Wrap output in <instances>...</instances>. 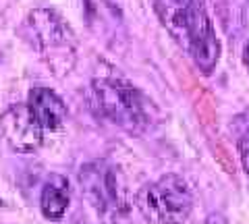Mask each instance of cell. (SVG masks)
I'll return each mask as SVG.
<instances>
[{
  "label": "cell",
  "mask_w": 249,
  "mask_h": 224,
  "mask_svg": "<svg viewBox=\"0 0 249 224\" xmlns=\"http://www.w3.org/2000/svg\"><path fill=\"white\" fill-rule=\"evenodd\" d=\"M89 108L98 119L127 131L143 135L156 121V108L133 83L114 77H100L89 86Z\"/></svg>",
  "instance_id": "cell-1"
},
{
  "label": "cell",
  "mask_w": 249,
  "mask_h": 224,
  "mask_svg": "<svg viewBox=\"0 0 249 224\" xmlns=\"http://www.w3.org/2000/svg\"><path fill=\"white\" fill-rule=\"evenodd\" d=\"M21 35L52 75L65 77L77 60V37L54 9H34L21 25Z\"/></svg>",
  "instance_id": "cell-2"
},
{
  "label": "cell",
  "mask_w": 249,
  "mask_h": 224,
  "mask_svg": "<svg viewBox=\"0 0 249 224\" xmlns=\"http://www.w3.org/2000/svg\"><path fill=\"white\" fill-rule=\"evenodd\" d=\"M83 197L102 224H131V199L119 166L108 160L85 162L79 171Z\"/></svg>",
  "instance_id": "cell-3"
},
{
  "label": "cell",
  "mask_w": 249,
  "mask_h": 224,
  "mask_svg": "<svg viewBox=\"0 0 249 224\" xmlns=\"http://www.w3.org/2000/svg\"><path fill=\"white\" fill-rule=\"evenodd\" d=\"M135 206L152 224H181L193 210V193L178 174H164L137 193Z\"/></svg>",
  "instance_id": "cell-4"
},
{
  "label": "cell",
  "mask_w": 249,
  "mask_h": 224,
  "mask_svg": "<svg viewBox=\"0 0 249 224\" xmlns=\"http://www.w3.org/2000/svg\"><path fill=\"white\" fill-rule=\"evenodd\" d=\"M42 125L31 114L27 102L13 104L0 117V135L4 143L17 154H34L44 143Z\"/></svg>",
  "instance_id": "cell-5"
},
{
  "label": "cell",
  "mask_w": 249,
  "mask_h": 224,
  "mask_svg": "<svg viewBox=\"0 0 249 224\" xmlns=\"http://www.w3.org/2000/svg\"><path fill=\"white\" fill-rule=\"evenodd\" d=\"M150 2L156 17L162 23V27L185 50L193 29V23H196L199 11L204 6L197 0H150Z\"/></svg>",
  "instance_id": "cell-6"
},
{
  "label": "cell",
  "mask_w": 249,
  "mask_h": 224,
  "mask_svg": "<svg viewBox=\"0 0 249 224\" xmlns=\"http://www.w3.org/2000/svg\"><path fill=\"white\" fill-rule=\"evenodd\" d=\"M185 52L191 56L193 65L204 75H210L218 65V58H220V42L216 37L214 25L210 21L206 9H201L196 23H193L189 42H187Z\"/></svg>",
  "instance_id": "cell-7"
},
{
  "label": "cell",
  "mask_w": 249,
  "mask_h": 224,
  "mask_svg": "<svg viewBox=\"0 0 249 224\" xmlns=\"http://www.w3.org/2000/svg\"><path fill=\"white\" fill-rule=\"evenodd\" d=\"M27 106L46 133H56V131H60L67 125V117H69L67 104L50 87L40 86L31 89L27 96Z\"/></svg>",
  "instance_id": "cell-8"
},
{
  "label": "cell",
  "mask_w": 249,
  "mask_h": 224,
  "mask_svg": "<svg viewBox=\"0 0 249 224\" xmlns=\"http://www.w3.org/2000/svg\"><path fill=\"white\" fill-rule=\"evenodd\" d=\"M71 206V185L62 174H50L40 193V212L46 220H62Z\"/></svg>",
  "instance_id": "cell-9"
},
{
  "label": "cell",
  "mask_w": 249,
  "mask_h": 224,
  "mask_svg": "<svg viewBox=\"0 0 249 224\" xmlns=\"http://www.w3.org/2000/svg\"><path fill=\"white\" fill-rule=\"evenodd\" d=\"M237 148L249 183V114H243V117L237 119Z\"/></svg>",
  "instance_id": "cell-10"
},
{
  "label": "cell",
  "mask_w": 249,
  "mask_h": 224,
  "mask_svg": "<svg viewBox=\"0 0 249 224\" xmlns=\"http://www.w3.org/2000/svg\"><path fill=\"white\" fill-rule=\"evenodd\" d=\"M204 224H227V218L222 214H210L204 220Z\"/></svg>",
  "instance_id": "cell-11"
},
{
  "label": "cell",
  "mask_w": 249,
  "mask_h": 224,
  "mask_svg": "<svg viewBox=\"0 0 249 224\" xmlns=\"http://www.w3.org/2000/svg\"><path fill=\"white\" fill-rule=\"evenodd\" d=\"M243 63H245L247 71H249V40L245 42V48H243Z\"/></svg>",
  "instance_id": "cell-12"
},
{
  "label": "cell",
  "mask_w": 249,
  "mask_h": 224,
  "mask_svg": "<svg viewBox=\"0 0 249 224\" xmlns=\"http://www.w3.org/2000/svg\"><path fill=\"white\" fill-rule=\"evenodd\" d=\"M0 206H2V197H0Z\"/></svg>",
  "instance_id": "cell-13"
},
{
  "label": "cell",
  "mask_w": 249,
  "mask_h": 224,
  "mask_svg": "<svg viewBox=\"0 0 249 224\" xmlns=\"http://www.w3.org/2000/svg\"><path fill=\"white\" fill-rule=\"evenodd\" d=\"M247 2H249V0H247Z\"/></svg>",
  "instance_id": "cell-14"
}]
</instances>
